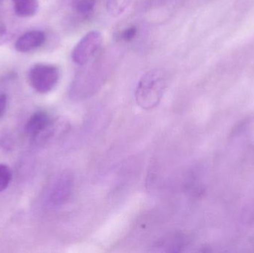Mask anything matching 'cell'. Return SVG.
<instances>
[{
	"instance_id": "obj_1",
	"label": "cell",
	"mask_w": 254,
	"mask_h": 253,
	"mask_svg": "<svg viewBox=\"0 0 254 253\" xmlns=\"http://www.w3.org/2000/svg\"><path fill=\"white\" fill-rule=\"evenodd\" d=\"M167 86L165 73L153 69L145 73L137 83L135 101L143 109L149 110L158 105Z\"/></svg>"
},
{
	"instance_id": "obj_2",
	"label": "cell",
	"mask_w": 254,
	"mask_h": 253,
	"mask_svg": "<svg viewBox=\"0 0 254 253\" xmlns=\"http://www.w3.org/2000/svg\"><path fill=\"white\" fill-rule=\"evenodd\" d=\"M59 79V68L52 64H36L28 71V80L30 86L40 94L49 93L53 90Z\"/></svg>"
},
{
	"instance_id": "obj_3",
	"label": "cell",
	"mask_w": 254,
	"mask_h": 253,
	"mask_svg": "<svg viewBox=\"0 0 254 253\" xmlns=\"http://www.w3.org/2000/svg\"><path fill=\"white\" fill-rule=\"evenodd\" d=\"M102 43L103 36L100 31H89L73 49L72 60L77 65H86L95 56Z\"/></svg>"
},
{
	"instance_id": "obj_4",
	"label": "cell",
	"mask_w": 254,
	"mask_h": 253,
	"mask_svg": "<svg viewBox=\"0 0 254 253\" xmlns=\"http://www.w3.org/2000/svg\"><path fill=\"white\" fill-rule=\"evenodd\" d=\"M52 120L50 116L43 111L34 113L25 124V132L32 138H38L44 135L52 128Z\"/></svg>"
},
{
	"instance_id": "obj_5",
	"label": "cell",
	"mask_w": 254,
	"mask_h": 253,
	"mask_svg": "<svg viewBox=\"0 0 254 253\" xmlns=\"http://www.w3.org/2000/svg\"><path fill=\"white\" fill-rule=\"evenodd\" d=\"M46 34L43 31L34 30L21 35L15 43V49L20 53H27L41 47L46 42Z\"/></svg>"
},
{
	"instance_id": "obj_6",
	"label": "cell",
	"mask_w": 254,
	"mask_h": 253,
	"mask_svg": "<svg viewBox=\"0 0 254 253\" xmlns=\"http://www.w3.org/2000/svg\"><path fill=\"white\" fill-rule=\"evenodd\" d=\"M71 176L68 174L64 173L58 177L51 189L49 200L55 205L61 204L68 197L71 190Z\"/></svg>"
},
{
	"instance_id": "obj_7",
	"label": "cell",
	"mask_w": 254,
	"mask_h": 253,
	"mask_svg": "<svg viewBox=\"0 0 254 253\" xmlns=\"http://www.w3.org/2000/svg\"><path fill=\"white\" fill-rule=\"evenodd\" d=\"M15 13L20 17H31L39 8L38 0H12Z\"/></svg>"
},
{
	"instance_id": "obj_8",
	"label": "cell",
	"mask_w": 254,
	"mask_h": 253,
	"mask_svg": "<svg viewBox=\"0 0 254 253\" xmlns=\"http://www.w3.org/2000/svg\"><path fill=\"white\" fill-rule=\"evenodd\" d=\"M132 0H107V9L113 17H119L125 13Z\"/></svg>"
},
{
	"instance_id": "obj_9",
	"label": "cell",
	"mask_w": 254,
	"mask_h": 253,
	"mask_svg": "<svg viewBox=\"0 0 254 253\" xmlns=\"http://www.w3.org/2000/svg\"><path fill=\"white\" fill-rule=\"evenodd\" d=\"M98 0H71V6L76 13L88 16L93 12Z\"/></svg>"
},
{
	"instance_id": "obj_10",
	"label": "cell",
	"mask_w": 254,
	"mask_h": 253,
	"mask_svg": "<svg viewBox=\"0 0 254 253\" xmlns=\"http://www.w3.org/2000/svg\"><path fill=\"white\" fill-rule=\"evenodd\" d=\"M12 172L7 165L0 163V193L4 191L10 184Z\"/></svg>"
},
{
	"instance_id": "obj_11",
	"label": "cell",
	"mask_w": 254,
	"mask_h": 253,
	"mask_svg": "<svg viewBox=\"0 0 254 253\" xmlns=\"http://www.w3.org/2000/svg\"><path fill=\"white\" fill-rule=\"evenodd\" d=\"M137 33V28L136 26H130L124 30L121 34V38L125 42H130L136 37Z\"/></svg>"
},
{
	"instance_id": "obj_12",
	"label": "cell",
	"mask_w": 254,
	"mask_h": 253,
	"mask_svg": "<svg viewBox=\"0 0 254 253\" xmlns=\"http://www.w3.org/2000/svg\"><path fill=\"white\" fill-rule=\"evenodd\" d=\"M7 102H8V98L7 95L4 93H0V119L5 114Z\"/></svg>"
}]
</instances>
